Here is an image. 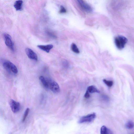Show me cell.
I'll use <instances>...</instances> for the list:
<instances>
[{"mask_svg":"<svg viewBox=\"0 0 134 134\" xmlns=\"http://www.w3.org/2000/svg\"><path fill=\"white\" fill-rule=\"evenodd\" d=\"M2 65L4 69L8 72L16 74L18 71L16 66L11 62L6 60H3Z\"/></svg>","mask_w":134,"mask_h":134,"instance_id":"cell-1","label":"cell"},{"mask_svg":"<svg viewBox=\"0 0 134 134\" xmlns=\"http://www.w3.org/2000/svg\"><path fill=\"white\" fill-rule=\"evenodd\" d=\"M127 39L121 35L116 36L114 39V42L117 48L119 50L123 49L127 42Z\"/></svg>","mask_w":134,"mask_h":134,"instance_id":"cell-2","label":"cell"},{"mask_svg":"<svg viewBox=\"0 0 134 134\" xmlns=\"http://www.w3.org/2000/svg\"><path fill=\"white\" fill-rule=\"evenodd\" d=\"M96 114L93 113L81 117L79 120L78 122L80 123L90 122L92 121L96 117Z\"/></svg>","mask_w":134,"mask_h":134,"instance_id":"cell-3","label":"cell"},{"mask_svg":"<svg viewBox=\"0 0 134 134\" xmlns=\"http://www.w3.org/2000/svg\"><path fill=\"white\" fill-rule=\"evenodd\" d=\"M4 37L6 45L11 51H14V44L10 35L7 33H4Z\"/></svg>","mask_w":134,"mask_h":134,"instance_id":"cell-4","label":"cell"},{"mask_svg":"<svg viewBox=\"0 0 134 134\" xmlns=\"http://www.w3.org/2000/svg\"><path fill=\"white\" fill-rule=\"evenodd\" d=\"M49 88L53 92L55 93H59L60 91V88L58 84L55 81L51 79H48Z\"/></svg>","mask_w":134,"mask_h":134,"instance_id":"cell-5","label":"cell"},{"mask_svg":"<svg viewBox=\"0 0 134 134\" xmlns=\"http://www.w3.org/2000/svg\"><path fill=\"white\" fill-rule=\"evenodd\" d=\"M9 105L11 110L14 113L18 112L20 108V103L16 102L13 99H11L9 102Z\"/></svg>","mask_w":134,"mask_h":134,"instance_id":"cell-6","label":"cell"},{"mask_svg":"<svg viewBox=\"0 0 134 134\" xmlns=\"http://www.w3.org/2000/svg\"><path fill=\"white\" fill-rule=\"evenodd\" d=\"M77 3L81 8L87 13L91 12L92 11L91 7L88 4L83 0H78Z\"/></svg>","mask_w":134,"mask_h":134,"instance_id":"cell-7","label":"cell"},{"mask_svg":"<svg viewBox=\"0 0 134 134\" xmlns=\"http://www.w3.org/2000/svg\"><path fill=\"white\" fill-rule=\"evenodd\" d=\"M26 53L30 59L35 61L38 60L37 56L36 53L32 49L28 48H26Z\"/></svg>","mask_w":134,"mask_h":134,"instance_id":"cell-8","label":"cell"},{"mask_svg":"<svg viewBox=\"0 0 134 134\" xmlns=\"http://www.w3.org/2000/svg\"><path fill=\"white\" fill-rule=\"evenodd\" d=\"M39 79L45 88L46 89L49 88V83L48 79L42 76H40Z\"/></svg>","mask_w":134,"mask_h":134,"instance_id":"cell-9","label":"cell"},{"mask_svg":"<svg viewBox=\"0 0 134 134\" xmlns=\"http://www.w3.org/2000/svg\"><path fill=\"white\" fill-rule=\"evenodd\" d=\"M37 47L41 49L47 53H49L53 46L52 44H49L46 45H38Z\"/></svg>","mask_w":134,"mask_h":134,"instance_id":"cell-10","label":"cell"},{"mask_svg":"<svg viewBox=\"0 0 134 134\" xmlns=\"http://www.w3.org/2000/svg\"><path fill=\"white\" fill-rule=\"evenodd\" d=\"M100 134H113L112 131L105 126H102L100 129Z\"/></svg>","mask_w":134,"mask_h":134,"instance_id":"cell-11","label":"cell"},{"mask_svg":"<svg viewBox=\"0 0 134 134\" xmlns=\"http://www.w3.org/2000/svg\"><path fill=\"white\" fill-rule=\"evenodd\" d=\"M23 3L22 0L16 1L14 3V7L16 10H20L22 9Z\"/></svg>","mask_w":134,"mask_h":134,"instance_id":"cell-12","label":"cell"},{"mask_svg":"<svg viewBox=\"0 0 134 134\" xmlns=\"http://www.w3.org/2000/svg\"><path fill=\"white\" fill-rule=\"evenodd\" d=\"M87 90L89 92L92 93H99L100 91L98 90L95 86L93 85H91L87 88Z\"/></svg>","mask_w":134,"mask_h":134,"instance_id":"cell-13","label":"cell"},{"mask_svg":"<svg viewBox=\"0 0 134 134\" xmlns=\"http://www.w3.org/2000/svg\"><path fill=\"white\" fill-rule=\"evenodd\" d=\"M125 126L127 129H132L134 127V123L132 121L130 120L126 124Z\"/></svg>","mask_w":134,"mask_h":134,"instance_id":"cell-14","label":"cell"},{"mask_svg":"<svg viewBox=\"0 0 134 134\" xmlns=\"http://www.w3.org/2000/svg\"><path fill=\"white\" fill-rule=\"evenodd\" d=\"M71 48L72 50L74 52L78 54L80 53V51L76 45L75 44L72 43L71 45Z\"/></svg>","mask_w":134,"mask_h":134,"instance_id":"cell-15","label":"cell"},{"mask_svg":"<svg viewBox=\"0 0 134 134\" xmlns=\"http://www.w3.org/2000/svg\"><path fill=\"white\" fill-rule=\"evenodd\" d=\"M30 111V109L28 108H27L26 109L23 117L22 119V121L24 122L25 120Z\"/></svg>","mask_w":134,"mask_h":134,"instance_id":"cell-16","label":"cell"},{"mask_svg":"<svg viewBox=\"0 0 134 134\" xmlns=\"http://www.w3.org/2000/svg\"><path fill=\"white\" fill-rule=\"evenodd\" d=\"M103 82L108 87H111L113 85V82L112 81L107 80L105 79L103 80Z\"/></svg>","mask_w":134,"mask_h":134,"instance_id":"cell-17","label":"cell"},{"mask_svg":"<svg viewBox=\"0 0 134 134\" xmlns=\"http://www.w3.org/2000/svg\"><path fill=\"white\" fill-rule=\"evenodd\" d=\"M60 13H64L66 12V10L65 8L63 6H61L59 11Z\"/></svg>","mask_w":134,"mask_h":134,"instance_id":"cell-18","label":"cell"},{"mask_svg":"<svg viewBox=\"0 0 134 134\" xmlns=\"http://www.w3.org/2000/svg\"><path fill=\"white\" fill-rule=\"evenodd\" d=\"M63 66L65 68H67L68 66V63L66 60L63 62Z\"/></svg>","mask_w":134,"mask_h":134,"instance_id":"cell-19","label":"cell"},{"mask_svg":"<svg viewBox=\"0 0 134 134\" xmlns=\"http://www.w3.org/2000/svg\"><path fill=\"white\" fill-rule=\"evenodd\" d=\"M84 97L86 98H88L90 97V95L89 92L87 90L84 95Z\"/></svg>","mask_w":134,"mask_h":134,"instance_id":"cell-20","label":"cell"}]
</instances>
